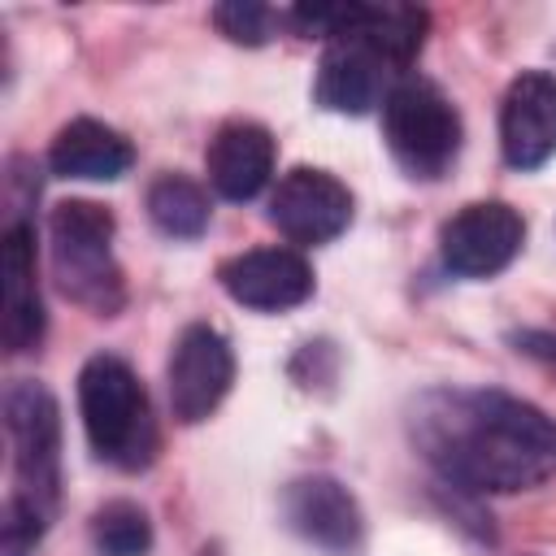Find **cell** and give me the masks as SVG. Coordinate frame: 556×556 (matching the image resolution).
I'll list each match as a JSON object with an SVG mask.
<instances>
[{
	"mask_svg": "<svg viewBox=\"0 0 556 556\" xmlns=\"http://www.w3.org/2000/svg\"><path fill=\"white\" fill-rule=\"evenodd\" d=\"M408 426L421 456L465 491H530L556 473V421L508 391H430Z\"/></svg>",
	"mask_w": 556,
	"mask_h": 556,
	"instance_id": "obj_1",
	"label": "cell"
},
{
	"mask_svg": "<svg viewBox=\"0 0 556 556\" xmlns=\"http://www.w3.org/2000/svg\"><path fill=\"white\" fill-rule=\"evenodd\" d=\"M4 430L13 443L17 491L9 500V530L39 539L61 495V408L43 382H13L4 391Z\"/></svg>",
	"mask_w": 556,
	"mask_h": 556,
	"instance_id": "obj_2",
	"label": "cell"
},
{
	"mask_svg": "<svg viewBox=\"0 0 556 556\" xmlns=\"http://www.w3.org/2000/svg\"><path fill=\"white\" fill-rule=\"evenodd\" d=\"M83 430L100 460L117 469H148L156 456V421L139 374L122 356H91L78 374Z\"/></svg>",
	"mask_w": 556,
	"mask_h": 556,
	"instance_id": "obj_3",
	"label": "cell"
},
{
	"mask_svg": "<svg viewBox=\"0 0 556 556\" xmlns=\"http://www.w3.org/2000/svg\"><path fill=\"white\" fill-rule=\"evenodd\" d=\"M113 235H117V222L96 200H61L48 217L52 274L61 291L74 304L91 308L96 317H113L126 304V282L113 256Z\"/></svg>",
	"mask_w": 556,
	"mask_h": 556,
	"instance_id": "obj_4",
	"label": "cell"
},
{
	"mask_svg": "<svg viewBox=\"0 0 556 556\" xmlns=\"http://www.w3.org/2000/svg\"><path fill=\"white\" fill-rule=\"evenodd\" d=\"M382 135L400 169L439 178L460 152V113L430 78L404 74L382 96Z\"/></svg>",
	"mask_w": 556,
	"mask_h": 556,
	"instance_id": "obj_5",
	"label": "cell"
},
{
	"mask_svg": "<svg viewBox=\"0 0 556 556\" xmlns=\"http://www.w3.org/2000/svg\"><path fill=\"white\" fill-rule=\"evenodd\" d=\"M526 239V222L513 204L504 200H478L465 204L460 213H452L439 230V252L443 265L460 278H491L504 265H513V256L521 252Z\"/></svg>",
	"mask_w": 556,
	"mask_h": 556,
	"instance_id": "obj_6",
	"label": "cell"
},
{
	"mask_svg": "<svg viewBox=\"0 0 556 556\" xmlns=\"http://www.w3.org/2000/svg\"><path fill=\"white\" fill-rule=\"evenodd\" d=\"M269 222L278 235H287L295 248H317L330 243L348 230L352 222V191L313 165H295L278 178L274 200H269Z\"/></svg>",
	"mask_w": 556,
	"mask_h": 556,
	"instance_id": "obj_7",
	"label": "cell"
},
{
	"mask_svg": "<svg viewBox=\"0 0 556 556\" xmlns=\"http://www.w3.org/2000/svg\"><path fill=\"white\" fill-rule=\"evenodd\" d=\"M169 408L182 426L204 421L235 382V352L222 330L213 326H187L169 352Z\"/></svg>",
	"mask_w": 556,
	"mask_h": 556,
	"instance_id": "obj_8",
	"label": "cell"
},
{
	"mask_svg": "<svg viewBox=\"0 0 556 556\" xmlns=\"http://www.w3.org/2000/svg\"><path fill=\"white\" fill-rule=\"evenodd\" d=\"M500 148L513 169H539L556 156V74L526 70L508 83L500 109Z\"/></svg>",
	"mask_w": 556,
	"mask_h": 556,
	"instance_id": "obj_9",
	"label": "cell"
},
{
	"mask_svg": "<svg viewBox=\"0 0 556 556\" xmlns=\"http://www.w3.org/2000/svg\"><path fill=\"white\" fill-rule=\"evenodd\" d=\"M226 295L256 313H282L313 295V265L295 248H252L217 269Z\"/></svg>",
	"mask_w": 556,
	"mask_h": 556,
	"instance_id": "obj_10",
	"label": "cell"
},
{
	"mask_svg": "<svg viewBox=\"0 0 556 556\" xmlns=\"http://www.w3.org/2000/svg\"><path fill=\"white\" fill-rule=\"evenodd\" d=\"M282 517L300 539H308L326 552H356L361 534H365L361 504L352 500V491L343 482H334L326 473L295 478L282 491Z\"/></svg>",
	"mask_w": 556,
	"mask_h": 556,
	"instance_id": "obj_11",
	"label": "cell"
},
{
	"mask_svg": "<svg viewBox=\"0 0 556 556\" xmlns=\"http://www.w3.org/2000/svg\"><path fill=\"white\" fill-rule=\"evenodd\" d=\"M352 13H356V9H352ZM387 74H395V70H391V65L352 30V22H348V30L334 35V39L326 43V52H321L313 96H317V104L330 109V113H352V117H361V113H369V109L378 104V91H382V78H387Z\"/></svg>",
	"mask_w": 556,
	"mask_h": 556,
	"instance_id": "obj_12",
	"label": "cell"
},
{
	"mask_svg": "<svg viewBox=\"0 0 556 556\" xmlns=\"http://www.w3.org/2000/svg\"><path fill=\"white\" fill-rule=\"evenodd\" d=\"M0 282H4V348L35 352L43 339V300H39V282H35V235L26 222L4 226Z\"/></svg>",
	"mask_w": 556,
	"mask_h": 556,
	"instance_id": "obj_13",
	"label": "cell"
},
{
	"mask_svg": "<svg viewBox=\"0 0 556 556\" xmlns=\"http://www.w3.org/2000/svg\"><path fill=\"white\" fill-rule=\"evenodd\" d=\"M274 135L261 122H226L208 143V182L222 200H252L274 174Z\"/></svg>",
	"mask_w": 556,
	"mask_h": 556,
	"instance_id": "obj_14",
	"label": "cell"
},
{
	"mask_svg": "<svg viewBox=\"0 0 556 556\" xmlns=\"http://www.w3.org/2000/svg\"><path fill=\"white\" fill-rule=\"evenodd\" d=\"M135 148L122 130L96 122V117H74L56 130L48 148V165L61 178H87V182H113L130 169Z\"/></svg>",
	"mask_w": 556,
	"mask_h": 556,
	"instance_id": "obj_15",
	"label": "cell"
},
{
	"mask_svg": "<svg viewBox=\"0 0 556 556\" xmlns=\"http://www.w3.org/2000/svg\"><path fill=\"white\" fill-rule=\"evenodd\" d=\"M352 30L391 65L408 70L426 39V13L413 4H356Z\"/></svg>",
	"mask_w": 556,
	"mask_h": 556,
	"instance_id": "obj_16",
	"label": "cell"
},
{
	"mask_svg": "<svg viewBox=\"0 0 556 556\" xmlns=\"http://www.w3.org/2000/svg\"><path fill=\"white\" fill-rule=\"evenodd\" d=\"M208 195L187 174H161L148 187V217L169 239H200L208 230Z\"/></svg>",
	"mask_w": 556,
	"mask_h": 556,
	"instance_id": "obj_17",
	"label": "cell"
},
{
	"mask_svg": "<svg viewBox=\"0 0 556 556\" xmlns=\"http://www.w3.org/2000/svg\"><path fill=\"white\" fill-rule=\"evenodd\" d=\"M91 539L104 556H148L152 547V521L130 500H109L91 517Z\"/></svg>",
	"mask_w": 556,
	"mask_h": 556,
	"instance_id": "obj_18",
	"label": "cell"
},
{
	"mask_svg": "<svg viewBox=\"0 0 556 556\" xmlns=\"http://www.w3.org/2000/svg\"><path fill=\"white\" fill-rule=\"evenodd\" d=\"M278 22H282V13H274L269 4H256V0H226L213 9V26L230 43H248V48L269 43Z\"/></svg>",
	"mask_w": 556,
	"mask_h": 556,
	"instance_id": "obj_19",
	"label": "cell"
}]
</instances>
